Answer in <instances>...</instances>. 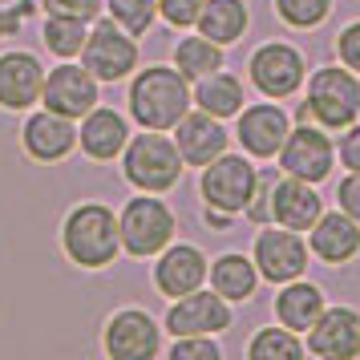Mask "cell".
<instances>
[{"mask_svg":"<svg viewBox=\"0 0 360 360\" xmlns=\"http://www.w3.org/2000/svg\"><path fill=\"white\" fill-rule=\"evenodd\" d=\"M186 105H191L186 77L174 73V69H146V73H138V82L130 89V110L146 130L179 126Z\"/></svg>","mask_w":360,"mask_h":360,"instance_id":"cell-1","label":"cell"},{"mask_svg":"<svg viewBox=\"0 0 360 360\" xmlns=\"http://www.w3.org/2000/svg\"><path fill=\"white\" fill-rule=\"evenodd\" d=\"M117 239H122V231H117L114 214L105 211V207H94V202L89 207H77L65 223V247L82 267L110 263L117 251Z\"/></svg>","mask_w":360,"mask_h":360,"instance_id":"cell-2","label":"cell"},{"mask_svg":"<svg viewBox=\"0 0 360 360\" xmlns=\"http://www.w3.org/2000/svg\"><path fill=\"white\" fill-rule=\"evenodd\" d=\"M182 174V154L174 142H166L162 134H142L126 150V179L142 191H166Z\"/></svg>","mask_w":360,"mask_h":360,"instance_id":"cell-3","label":"cell"},{"mask_svg":"<svg viewBox=\"0 0 360 360\" xmlns=\"http://www.w3.org/2000/svg\"><path fill=\"white\" fill-rule=\"evenodd\" d=\"M255 166L247 162V158H211L207 170H202V198L211 202L214 211H247V202H251V191H255Z\"/></svg>","mask_w":360,"mask_h":360,"instance_id":"cell-4","label":"cell"},{"mask_svg":"<svg viewBox=\"0 0 360 360\" xmlns=\"http://www.w3.org/2000/svg\"><path fill=\"white\" fill-rule=\"evenodd\" d=\"M117 231H122V243H126L130 255H154L174 235V214L166 211L158 198H134L122 211Z\"/></svg>","mask_w":360,"mask_h":360,"instance_id":"cell-5","label":"cell"},{"mask_svg":"<svg viewBox=\"0 0 360 360\" xmlns=\"http://www.w3.org/2000/svg\"><path fill=\"white\" fill-rule=\"evenodd\" d=\"M308 110L324 122L328 130H340V126H348L360 114V85L344 69H332V65L320 69L308 94Z\"/></svg>","mask_w":360,"mask_h":360,"instance_id":"cell-6","label":"cell"},{"mask_svg":"<svg viewBox=\"0 0 360 360\" xmlns=\"http://www.w3.org/2000/svg\"><path fill=\"white\" fill-rule=\"evenodd\" d=\"M85 69L94 73V77H101V82H117V77H126L134 69V57H138V49H134L130 37L117 33L114 20H98V29L85 37Z\"/></svg>","mask_w":360,"mask_h":360,"instance_id":"cell-7","label":"cell"},{"mask_svg":"<svg viewBox=\"0 0 360 360\" xmlns=\"http://www.w3.org/2000/svg\"><path fill=\"white\" fill-rule=\"evenodd\" d=\"M41 98L49 105L53 114L61 117H82L94 110V101H98V85H94V73L89 69H77V65H61L53 69L49 77H45V89H41Z\"/></svg>","mask_w":360,"mask_h":360,"instance_id":"cell-8","label":"cell"},{"mask_svg":"<svg viewBox=\"0 0 360 360\" xmlns=\"http://www.w3.org/2000/svg\"><path fill=\"white\" fill-rule=\"evenodd\" d=\"M279 166H283L292 179L320 182V179H328V170H332V142H328L320 130L300 126L295 134L283 138V146H279Z\"/></svg>","mask_w":360,"mask_h":360,"instance_id":"cell-9","label":"cell"},{"mask_svg":"<svg viewBox=\"0 0 360 360\" xmlns=\"http://www.w3.org/2000/svg\"><path fill=\"white\" fill-rule=\"evenodd\" d=\"M255 263L267 279L276 283H288V279H300L304 267H308V247L300 243L295 231H263L255 239Z\"/></svg>","mask_w":360,"mask_h":360,"instance_id":"cell-10","label":"cell"},{"mask_svg":"<svg viewBox=\"0 0 360 360\" xmlns=\"http://www.w3.org/2000/svg\"><path fill=\"white\" fill-rule=\"evenodd\" d=\"M231 324V311L227 304H223V295L214 292H186L170 308V316H166V328L174 332V336H207V332H223V328Z\"/></svg>","mask_w":360,"mask_h":360,"instance_id":"cell-11","label":"cell"},{"mask_svg":"<svg viewBox=\"0 0 360 360\" xmlns=\"http://www.w3.org/2000/svg\"><path fill=\"white\" fill-rule=\"evenodd\" d=\"M105 352L114 360H150L158 356V328L146 311H122L110 320Z\"/></svg>","mask_w":360,"mask_h":360,"instance_id":"cell-12","label":"cell"},{"mask_svg":"<svg viewBox=\"0 0 360 360\" xmlns=\"http://www.w3.org/2000/svg\"><path fill=\"white\" fill-rule=\"evenodd\" d=\"M308 348L316 352V356H328V360L356 356L360 352V320H356V311H348V308L320 311V320L311 324Z\"/></svg>","mask_w":360,"mask_h":360,"instance_id":"cell-13","label":"cell"},{"mask_svg":"<svg viewBox=\"0 0 360 360\" xmlns=\"http://www.w3.org/2000/svg\"><path fill=\"white\" fill-rule=\"evenodd\" d=\"M251 77H255V85H259L263 94L288 98L304 82V61L288 45H267V49H259L251 57Z\"/></svg>","mask_w":360,"mask_h":360,"instance_id":"cell-14","label":"cell"},{"mask_svg":"<svg viewBox=\"0 0 360 360\" xmlns=\"http://www.w3.org/2000/svg\"><path fill=\"white\" fill-rule=\"evenodd\" d=\"M41 89H45V73L37 65V57H29V53L0 57V105L25 110L41 98Z\"/></svg>","mask_w":360,"mask_h":360,"instance_id":"cell-15","label":"cell"},{"mask_svg":"<svg viewBox=\"0 0 360 360\" xmlns=\"http://www.w3.org/2000/svg\"><path fill=\"white\" fill-rule=\"evenodd\" d=\"M179 154L182 162L191 166H207L211 158H219L223 154V146H227V134H223V126L214 122V114H182L179 122Z\"/></svg>","mask_w":360,"mask_h":360,"instance_id":"cell-16","label":"cell"},{"mask_svg":"<svg viewBox=\"0 0 360 360\" xmlns=\"http://www.w3.org/2000/svg\"><path fill=\"white\" fill-rule=\"evenodd\" d=\"M283 138H288V117H283V110H276V105H255V110H247V114L239 117V142H243L255 158L279 154Z\"/></svg>","mask_w":360,"mask_h":360,"instance_id":"cell-17","label":"cell"},{"mask_svg":"<svg viewBox=\"0 0 360 360\" xmlns=\"http://www.w3.org/2000/svg\"><path fill=\"white\" fill-rule=\"evenodd\" d=\"M271 214L279 219V227L308 231V227H316V219H320V195H316L304 179H288V182L276 186Z\"/></svg>","mask_w":360,"mask_h":360,"instance_id":"cell-18","label":"cell"},{"mask_svg":"<svg viewBox=\"0 0 360 360\" xmlns=\"http://www.w3.org/2000/svg\"><path fill=\"white\" fill-rule=\"evenodd\" d=\"M360 247V223L352 214H324L316 219V231H311V251L328 263H344L352 259Z\"/></svg>","mask_w":360,"mask_h":360,"instance_id":"cell-19","label":"cell"},{"mask_svg":"<svg viewBox=\"0 0 360 360\" xmlns=\"http://www.w3.org/2000/svg\"><path fill=\"white\" fill-rule=\"evenodd\" d=\"M73 142H77V130L69 126V117L61 114H37L29 126H25V146H29V154L33 158H45V162H53V158H65L69 150H73Z\"/></svg>","mask_w":360,"mask_h":360,"instance_id":"cell-20","label":"cell"},{"mask_svg":"<svg viewBox=\"0 0 360 360\" xmlns=\"http://www.w3.org/2000/svg\"><path fill=\"white\" fill-rule=\"evenodd\" d=\"M207 276V259L198 255L195 247H170L158 263V288L166 295H186L198 292V283Z\"/></svg>","mask_w":360,"mask_h":360,"instance_id":"cell-21","label":"cell"},{"mask_svg":"<svg viewBox=\"0 0 360 360\" xmlns=\"http://www.w3.org/2000/svg\"><path fill=\"white\" fill-rule=\"evenodd\" d=\"M198 29H202V37H211L214 45H231L247 29V8L239 0H207L202 13H198Z\"/></svg>","mask_w":360,"mask_h":360,"instance_id":"cell-22","label":"cell"},{"mask_svg":"<svg viewBox=\"0 0 360 360\" xmlns=\"http://www.w3.org/2000/svg\"><path fill=\"white\" fill-rule=\"evenodd\" d=\"M82 146L94 158H114L117 150L126 146V122L114 110H89L82 126Z\"/></svg>","mask_w":360,"mask_h":360,"instance_id":"cell-23","label":"cell"},{"mask_svg":"<svg viewBox=\"0 0 360 360\" xmlns=\"http://www.w3.org/2000/svg\"><path fill=\"white\" fill-rule=\"evenodd\" d=\"M320 311H324V295L316 292L311 283H292V288H283L276 300V316L283 320V328H311L320 320Z\"/></svg>","mask_w":360,"mask_h":360,"instance_id":"cell-24","label":"cell"},{"mask_svg":"<svg viewBox=\"0 0 360 360\" xmlns=\"http://www.w3.org/2000/svg\"><path fill=\"white\" fill-rule=\"evenodd\" d=\"M243 105V89L231 73H207L198 85V110H207L214 117H227Z\"/></svg>","mask_w":360,"mask_h":360,"instance_id":"cell-25","label":"cell"},{"mask_svg":"<svg viewBox=\"0 0 360 360\" xmlns=\"http://www.w3.org/2000/svg\"><path fill=\"white\" fill-rule=\"evenodd\" d=\"M211 279H214V292L223 300H247L255 292V267L243 255H223L211 267Z\"/></svg>","mask_w":360,"mask_h":360,"instance_id":"cell-26","label":"cell"},{"mask_svg":"<svg viewBox=\"0 0 360 360\" xmlns=\"http://www.w3.org/2000/svg\"><path fill=\"white\" fill-rule=\"evenodd\" d=\"M174 61H179V73L182 77H207L214 69L223 65V57H219V45H214L211 37H186L174 53Z\"/></svg>","mask_w":360,"mask_h":360,"instance_id":"cell-27","label":"cell"},{"mask_svg":"<svg viewBox=\"0 0 360 360\" xmlns=\"http://www.w3.org/2000/svg\"><path fill=\"white\" fill-rule=\"evenodd\" d=\"M85 20H73V17H57V13H49V20H45V45H49L57 57H77V53L85 49Z\"/></svg>","mask_w":360,"mask_h":360,"instance_id":"cell-28","label":"cell"},{"mask_svg":"<svg viewBox=\"0 0 360 360\" xmlns=\"http://www.w3.org/2000/svg\"><path fill=\"white\" fill-rule=\"evenodd\" d=\"M247 352H251V360H300L304 348L295 340V332H288V328H263Z\"/></svg>","mask_w":360,"mask_h":360,"instance_id":"cell-29","label":"cell"},{"mask_svg":"<svg viewBox=\"0 0 360 360\" xmlns=\"http://www.w3.org/2000/svg\"><path fill=\"white\" fill-rule=\"evenodd\" d=\"M154 8H158V0H110V13H114V20L126 29V33H134V37L150 29Z\"/></svg>","mask_w":360,"mask_h":360,"instance_id":"cell-30","label":"cell"},{"mask_svg":"<svg viewBox=\"0 0 360 360\" xmlns=\"http://www.w3.org/2000/svg\"><path fill=\"white\" fill-rule=\"evenodd\" d=\"M276 4H279V17L288 20V25L308 29V25H320L328 17V4L332 0H276Z\"/></svg>","mask_w":360,"mask_h":360,"instance_id":"cell-31","label":"cell"},{"mask_svg":"<svg viewBox=\"0 0 360 360\" xmlns=\"http://www.w3.org/2000/svg\"><path fill=\"white\" fill-rule=\"evenodd\" d=\"M202 4L207 0H158V8H162V17L170 20V25H195L198 13H202Z\"/></svg>","mask_w":360,"mask_h":360,"instance_id":"cell-32","label":"cell"},{"mask_svg":"<svg viewBox=\"0 0 360 360\" xmlns=\"http://www.w3.org/2000/svg\"><path fill=\"white\" fill-rule=\"evenodd\" d=\"M45 13L57 17H73V20H89L101 13V0H45Z\"/></svg>","mask_w":360,"mask_h":360,"instance_id":"cell-33","label":"cell"},{"mask_svg":"<svg viewBox=\"0 0 360 360\" xmlns=\"http://www.w3.org/2000/svg\"><path fill=\"white\" fill-rule=\"evenodd\" d=\"M170 356L174 360H219V348L211 340H202V336H191V340H179L170 348Z\"/></svg>","mask_w":360,"mask_h":360,"instance_id":"cell-34","label":"cell"},{"mask_svg":"<svg viewBox=\"0 0 360 360\" xmlns=\"http://www.w3.org/2000/svg\"><path fill=\"white\" fill-rule=\"evenodd\" d=\"M340 207H344V214H352L360 223V170H352V174L340 182Z\"/></svg>","mask_w":360,"mask_h":360,"instance_id":"cell-35","label":"cell"},{"mask_svg":"<svg viewBox=\"0 0 360 360\" xmlns=\"http://www.w3.org/2000/svg\"><path fill=\"white\" fill-rule=\"evenodd\" d=\"M340 57H344V65L360 69V25H348L340 33Z\"/></svg>","mask_w":360,"mask_h":360,"instance_id":"cell-36","label":"cell"},{"mask_svg":"<svg viewBox=\"0 0 360 360\" xmlns=\"http://www.w3.org/2000/svg\"><path fill=\"white\" fill-rule=\"evenodd\" d=\"M340 158L344 166H352V170H360V126L348 138H344V146H340Z\"/></svg>","mask_w":360,"mask_h":360,"instance_id":"cell-37","label":"cell"}]
</instances>
